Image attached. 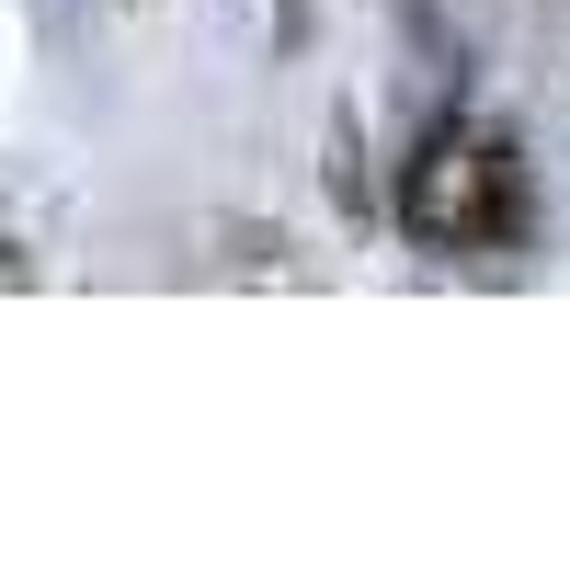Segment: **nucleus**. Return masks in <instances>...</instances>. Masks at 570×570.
<instances>
[{"instance_id": "1", "label": "nucleus", "mask_w": 570, "mask_h": 570, "mask_svg": "<svg viewBox=\"0 0 570 570\" xmlns=\"http://www.w3.org/2000/svg\"><path fill=\"white\" fill-rule=\"evenodd\" d=\"M400 228L445 263H480L502 240H525V149L502 126H434L422 160L400 171Z\"/></svg>"}]
</instances>
